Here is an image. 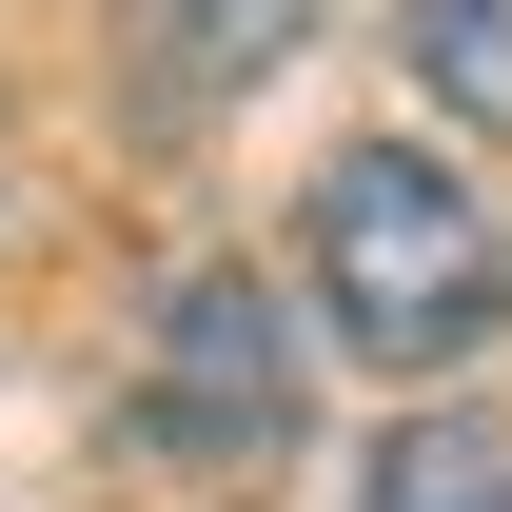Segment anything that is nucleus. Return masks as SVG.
Segmentation results:
<instances>
[{"mask_svg": "<svg viewBox=\"0 0 512 512\" xmlns=\"http://www.w3.org/2000/svg\"><path fill=\"white\" fill-rule=\"evenodd\" d=\"M316 316H335V355H375V375H453V355H473V316H493V217L453 197V158L355 138L316 178Z\"/></svg>", "mask_w": 512, "mask_h": 512, "instance_id": "nucleus-1", "label": "nucleus"}, {"mask_svg": "<svg viewBox=\"0 0 512 512\" xmlns=\"http://www.w3.org/2000/svg\"><path fill=\"white\" fill-rule=\"evenodd\" d=\"M296 434V316L256 296V276H178V316L138 355V453H178V473H237V453Z\"/></svg>", "mask_w": 512, "mask_h": 512, "instance_id": "nucleus-2", "label": "nucleus"}, {"mask_svg": "<svg viewBox=\"0 0 512 512\" xmlns=\"http://www.w3.org/2000/svg\"><path fill=\"white\" fill-rule=\"evenodd\" d=\"M316 40V0H119V60L158 119H217V99H256V79Z\"/></svg>", "mask_w": 512, "mask_h": 512, "instance_id": "nucleus-3", "label": "nucleus"}, {"mask_svg": "<svg viewBox=\"0 0 512 512\" xmlns=\"http://www.w3.org/2000/svg\"><path fill=\"white\" fill-rule=\"evenodd\" d=\"M394 60L453 138H512V0H394Z\"/></svg>", "mask_w": 512, "mask_h": 512, "instance_id": "nucleus-4", "label": "nucleus"}, {"mask_svg": "<svg viewBox=\"0 0 512 512\" xmlns=\"http://www.w3.org/2000/svg\"><path fill=\"white\" fill-rule=\"evenodd\" d=\"M375 512H512V453L473 434V414H414V434L375 453Z\"/></svg>", "mask_w": 512, "mask_h": 512, "instance_id": "nucleus-5", "label": "nucleus"}]
</instances>
